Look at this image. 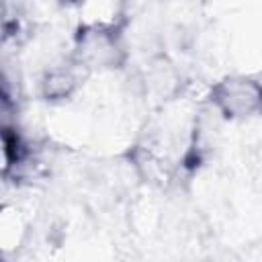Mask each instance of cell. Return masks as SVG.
Instances as JSON below:
<instances>
[{
    "mask_svg": "<svg viewBox=\"0 0 262 262\" xmlns=\"http://www.w3.org/2000/svg\"><path fill=\"white\" fill-rule=\"evenodd\" d=\"M215 106L233 119L262 113V84L250 78H227L213 88Z\"/></svg>",
    "mask_w": 262,
    "mask_h": 262,
    "instance_id": "obj_1",
    "label": "cell"
}]
</instances>
